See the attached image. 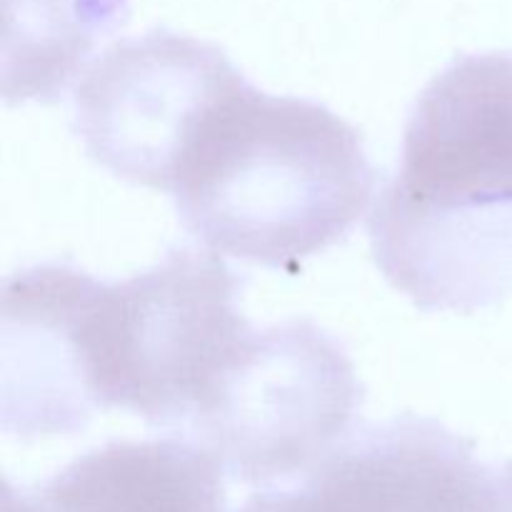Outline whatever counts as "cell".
<instances>
[{
    "label": "cell",
    "instance_id": "1",
    "mask_svg": "<svg viewBox=\"0 0 512 512\" xmlns=\"http://www.w3.org/2000/svg\"><path fill=\"white\" fill-rule=\"evenodd\" d=\"M373 258L423 310L512 293V55L455 58L420 93L400 170L375 195Z\"/></svg>",
    "mask_w": 512,
    "mask_h": 512
},
{
    "label": "cell",
    "instance_id": "2",
    "mask_svg": "<svg viewBox=\"0 0 512 512\" xmlns=\"http://www.w3.org/2000/svg\"><path fill=\"white\" fill-rule=\"evenodd\" d=\"M375 183L353 125L240 78L195 130L170 195L208 250L288 268L345 238Z\"/></svg>",
    "mask_w": 512,
    "mask_h": 512
},
{
    "label": "cell",
    "instance_id": "3",
    "mask_svg": "<svg viewBox=\"0 0 512 512\" xmlns=\"http://www.w3.org/2000/svg\"><path fill=\"white\" fill-rule=\"evenodd\" d=\"M238 298L240 280L213 250H170L123 283L93 278L80 348L95 408L190 423L253 330Z\"/></svg>",
    "mask_w": 512,
    "mask_h": 512
},
{
    "label": "cell",
    "instance_id": "4",
    "mask_svg": "<svg viewBox=\"0 0 512 512\" xmlns=\"http://www.w3.org/2000/svg\"><path fill=\"white\" fill-rule=\"evenodd\" d=\"M363 405L353 360L310 320L250 330L190 425L250 470L300 463Z\"/></svg>",
    "mask_w": 512,
    "mask_h": 512
},
{
    "label": "cell",
    "instance_id": "5",
    "mask_svg": "<svg viewBox=\"0 0 512 512\" xmlns=\"http://www.w3.org/2000/svg\"><path fill=\"white\" fill-rule=\"evenodd\" d=\"M240 78L215 45L155 28L90 65L75 88V130L115 178L170 193L198 125Z\"/></svg>",
    "mask_w": 512,
    "mask_h": 512
},
{
    "label": "cell",
    "instance_id": "6",
    "mask_svg": "<svg viewBox=\"0 0 512 512\" xmlns=\"http://www.w3.org/2000/svg\"><path fill=\"white\" fill-rule=\"evenodd\" d=\"M90 278L35 265L3 285V425L20 435L75 433L93 415L80 348Z\"/></svg>",
    "mask_w": 512,
    "mask_h": 512
}]
</instances>
